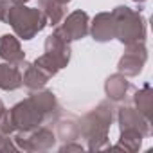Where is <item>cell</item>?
<instances>
[{"label": "cell", "instance_id": "5bb4252c", "mask_svg": "<svg viewBox=\"0 0 153 153\" xmlns=\"http://www.w3.org/2000/svg\"><path fill=\"white\" fill-rule=\"evenodd\" d=\"M22 87V68L15 63H0V88L16 90Z\"/></svg>", "mask_w": 153, "mask_h": 153}, {"label": "cell", "instance_id": "3957f363", "mask_svg": "<svg viewBox=\"0 0 153 153\" xmlns=\"http://www.w3.org/2000/svg\"><path fill=\"white\" fill-rule=\"evenodd\" d=\"M114 24H115V38L124 43H139L146 40V18L140 11H133L126 6H117L112 11Z\"/></svg>", "mask_w": 153, "mask_h": 153}, {"label": "cell", "instance_id": "44dd1931", "mask_svg": "<svg viewBox=\"0 0 153 153\" xmlns=\"http://www.w3.org/2000/svg\"><path fill=\"white\" fill-rule=\"evenodd\" d=\"M16 144L13 140L11 135H4V133H0V151H16Z\"/></svg>", "mask_w": 153, "mask_h": 153}, {"label": "cell", "instance_id": "2e32d148", "mask_svg": "<svg viewBox=\"0 0 153 153\" xmlns=\"http://www.w3.org/2000/svg\"><path fill=\"white\" fill-rule=\"evenodd\" d=\"M38 7L47 16V22L54 27L65 18V4L58 2V0H38Z\"/></svg>", "mask_w": 153, "mask_h": 153}, {"label": "cell", "instance_id": "5b68a950", "mask_svg": "<svg viewBox=\"0 0 153 153\" xmlns=\"http://www.w3.org/2000/svg\"><path fill=\"white\" fill-rule=\"evenodd\" d=\"M9 112H11L16 131H31L47 123V119L43 117V114L38 110V106L34 105V101L29 96L24 101L16 103Z\"/></svg>", "mask_w": 153, "mask_h": 153}, {"label": "cell", "instance_id": "8992f818", "mask_svg": "<svg viewBox=\"0 0 153 153\" xmlns=\"http://www.w3.org/2000/svg\"><path fill=\"white\" fill-rule=\"evenodd\" d=\"M88 27H90V18L85 11L78 9V11H74L70 13L65 20H61L54 33L58 36H61L65 42H76V40H81L88 34Z\"/></svg>", "mask_w": 153, "mask_h": 153}, {"label": "cell", "instance_id": "4316f807", "mask_svg": "<svg viewBox=\"0 0 153 153\" xmlns=\"http://www.w3.org/2000/svg\"><path fill=\"white\" fill-rule=\"evenodd\" d=\"M133 2H146V0H133Z\"/></svg>", "mask_w": 153, "mask_h": 153}, {"label": "cell", "instance_id": "7402d4cb", "mask_svg": "<svg viewBox=\"0 0 153 153\" xmlns=\"http://www.w3.org/2000/svg\"><path fill=\"white\" fill-rule=\"evenodd\" d=\"M9 6H11L9 0H0V22H4V20H6V15H7Z\"/></svg>", "mask_w": 153, "mask_h": 153}, {"label": "cell", "instance_id": "8fae6325", "mask_svg": "<svg viewBox=\"0 0 153 153\" xmlns=\"http://www.w3.org/2000/svg\"><path fill=\"white\" fill-rule=\"evenodd\" d=\"M88 33L92 34V38L99 43L110 42L115 38V24H114V16L112 13H99L94 16Z\"/></svg>", "mask_w": 153, "mask_h": 153}, {"label": "cell", "instance_id": "9c48e42d", "mask_svg": "<svg viewBox=\"0 0 153 153\" xmlns=\"http://www.w3.org/2000/svg\"><path fill=\"white\" fill-rule=\"evenodd\" d=\"M133 87L131 83L126 79V76L123 74H112L110 78L105 81V92L108 96L110 101L114 103H126L131 101V94H133Z\"/></svg>", "mask_w": 153, "mask_h": 153}, {"label": "cell", "instance_id": "e0dca14e", "mask_svg": "<svg viewBox=\"0 0 153 153\" xmlns=\"http://www.w3.org/2000/svg\"><path fill=\"white\" fill-rule=\"evenodd\" d=\"M56 137L65 140V142H72L79 137V123L74 117H67L63 121H58V128H56Z\"/></svg>", "mask_w": 153, "mask_h": 153}, {"label": "cell", "instance_id": "7a4b0ae2", "mask_svg": "<svg viewBox=\"0 0 153 153\" xmlns=\"http://www.w3.org/2000/svg\"><path fill=\"white\" fill-rule=\"evenodd\" d=\"M20 40H33L47 25V16L40 7H27L25 4H13L7 9L6 20Z\"/></svg>", "mask_w": 153, "mask_h": 153}, {"label": "cell", "instance_id": "cb8c5ba5", "mask_svg": "<svg viewBox=\"0 0 153 153\" xmlns=\"http://www.w3.org/2000/svg\"><path fill=\"white\" fill-rule=\"evenodd\" d=\"M11 2H13V4H27L29 0H11Z\"/></svg>", "mask_w": 153, "mask_h": 153}, {"label": "cell", "instance_id": "7c38bea8", "mask_svg": "<svg viewBox=\"0 0 153 153\" xmlns=\"http://www.w3.org/2000/svg\"><path fill=\"white\" fill-rule=\"evenodd\" d=\"M0 58L7 63H15V65H20L25 59V52L22 51V45L16 36L13 34L0 36Z\"/></svg>", "mask_w": 153, "mask_h": 153}, {"label": "cell", "instance_id": "6da1fadb", "mask_svg": "<svg viewBox=\"0 0 153 153\" xmlns=\"http://www.w3.org/2000/svg\"><path fill=\"white\" fill-rule=\"evenodd\" d=\"M112 101H101L79 121V137L87 140V149H105L112 148L108 142V130L114 121Z\"/></svg>", "mask_w": 153, "mask_h": 153}, {"label": "cell", "instance_id": "9a60e30c", "mask_svg": "<svg viewBox=\"0 0 153 153\" xmlns=\"http://www.w3.org/2000/svg\"><path fill=\"white\" fill-rule=\"evenodd\" d=\"M131 101L135 105V108L146 117L151 121V110H153V92H151V87L149 83H146L140 90H133V96H131Z\"/></svg>", "mask_w": 153, "mask_h": 153}, {"label": "cell", "instance_id": "484cf974", "mask_svg": "<svg viewBox=\"0 0 153 153\" xmlns=\"http://www.w3.org/2000/svg\"><path fill=\"white\" fill-rule=\"evenodd\" d=\"M58 2H61V4H65V6H67V4L70 2V0H58Z\"/></svg>", "mask_w": 153, "mask_h": 153}, {"label": "cell", "instance_id": "277c9868", "mask_svg": "<svg viewBox=\"0 0 153 153\" xmlns=\"http://www.w3.org/2000/svg\"><path fill=\"white\" fill-rule=\"evenodd\" d=\"M18 149L24 151H47L56 144V135L47 126H38L31 131H15L11 133Z\"/></svg>", "mask_w": 153, "mask_h": 153}, {"label": "cell", "instance_id": "d4e9b609", "mask_svg": "<svg viewBox=\"0 0 153 153\" xmlns=\"http://www.w3.org/2000/svg\"><path fill=\"white\" fill-rule=\"evenodd\" d=\"M6 110V106H4V103H2V99H0V114H2Z\"/></svg>", "mask_w": 153, "mask_h": 153}, {"label": "cell", "instance_id": "4fadbf2b", "mask_svg": "<svg viewBox=\"0 0 153 153\" xmlns=\"http://www.w3.org/2000/svg\"><path fill=\"white\" fill-rule=\"evenodd\" d=\"M20 68H22V85H25L29 90L43 88L47 85V81L51 79L49 76L43 70H40L34 63H27L25 59L20 63Z\"/></svg>", "mask_w": 153, "mask_h": 153}, {"label": "cell", "instance_id": "52a82bcc", "mask_svg": "<svg viewBox=\"0 0 153 153\" xmlns=\"http://www.w3.org/2000/svg\"><path fill=\"white\" fill-rule=\"evenodd\" d=\"M126 47L128 49L121 56L117 70H119V74L126 76V78H135L144 68V63L148 59V51L144 47V42L131 43V45H126Z\"/></svg>", "mask_w": 153, "mask_h": 153}, {"label": "cell", "instance_id": "ffe728a7", "mask_svg": "<svg viewBox=\"0 0 153 153\" xmlns=\"http://www.w3.org/2000/svg\"><path fill=\"white\" fill-rule=\"evenodd\" d=\"M15 131H16V128H15L11 112H9V110H4L2 114H0V133L11 135V133H15Z\"/></svg>", "mask_w": 153, "mask_h": 153}, {"label": "cell", "instance_id": "30bf717a", "mask_svg": "<svg viewBox=\"0 0 153 153\" xmlns=\"http://www.w3.org/2000/svg\"><path fill=\"white\" fill-rule=\"evenodd\" d=\"M70 52H72L70 51V43L65 42L61 36H58L56 33H52L51 36H47V40H45V54L59 67V70L68 65Z\"/></svg>", "mask_w": 153, "mask_h": 153}, {"label": "cell", "instance_id": "ba28073f", "mask_svg": "<svg viewBox=\"0 0 153 153\" xmlns=\"http://www.w3.org/2000/svg\"><path fill=\"white\" fill-rule=\"evenodd\" d=\"M119 126H121V131L123 130H135L142 137L151 133V121L146 119L137 108H133L130 105H126L119 110Z\"/></svg>", "mask_w": 153, "mask_h": 153}, {"label": "cell", "instance_id": "d6986e66", "mask_svg": "<svg viewBox=\"0 0 153 153\" xmlns=\"http://www.w3.org/2000/svg\"><path fill=\"white\" fill-rule=\"evenodd\" d=\"M33 63H34L40 70H43V72L49 76V78H52V76H56V74L59 72V67H58V65H56V63H54L47 54H42V56H40V58H36Z\"/></svg>", "mask_w": 153, "mask_h": 153}, {"label": "cell", "instance_id": "ac0fdd59", "mask_svg": "<svg viewBox=\"0 0 153 153\" xmlns=\"http://www.w3.org/2000/svg\"><path fill=\"white\" fill-rule=\"evenodd\" d=\"M142 135L135 130H123L119 137V144L114 146V149H124V151H137L140 148Z\"/></svg>", "mask_w": 153, "mask_h": 153}, {"label": "cell", "instance_id": "603a6c76", "mask_svg": "<svg viewBox=\"0 0 153 153\" xmlns=\"http://www.w3.org/2000/svg\"><path fill=\"white\" fill-rule=\"evenodd\" d=\"M61 151H72V149H76V151H83L85 149V146H81V144H70V142H67L65 146H61L59 148Z\"/></svg>", "mask_w": 153, "mask_h": 153}]
</instances>
